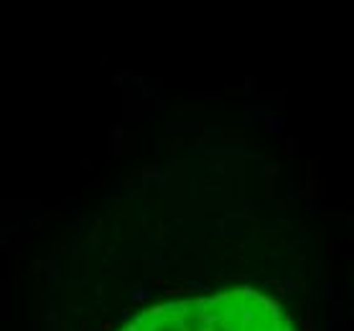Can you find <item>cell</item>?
I'll use <instances>...</instances> for the list:
<instances>
[{
	"label": "cell",
	"instance_id": "cell-1",
	"mask_svg": "<svg viewBox=\"0 0 354 331\" xmlns=\"http://www.w3.org/2000/svg\"><path fill=\"white\" fill-rule=\"evenodd\" d=\"M118 331H296L288 311L255 288L163 301L128 319Z\"/></svg>",
	"mask_w": 354,
	"mask_h": 331
}]
</instances>
